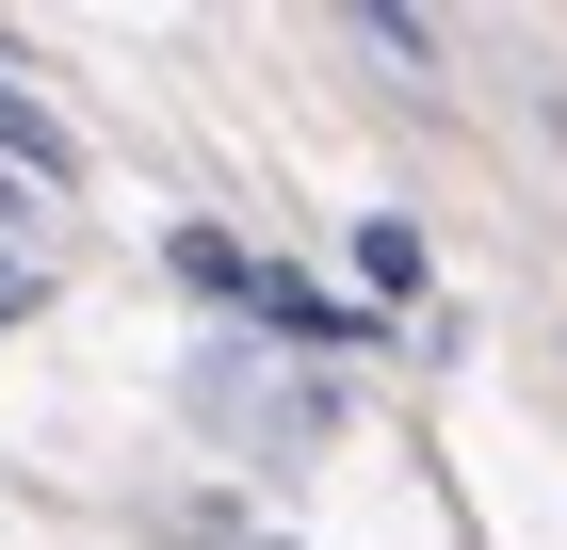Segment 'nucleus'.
I'll use <instances>...</instances> for the list:
<instances>
[{
  "label": "nucleus",
  "instance_id": "obj_1",
  "mask_svg": "<svg viewBox=\"0 0 567 550\" xmlns=\"http://www.w3.org/2000/svg\"><path fill=\"white\" fill-rule=\"evenodd\" d=\"M195 422L244 437V454H308L324 437V388H276V373H244V340H212L195 356Z\"/></svg>",
  "mask_w": 567,
  "mask_h": 550
},
{
  "label": "nucleus",
  "instance_id": "obj_2",
  "mask_svg": "<svg viewBox=\"0 0 567 550\" xmlns=\"http://www.w3.org/2000/svg\"><path fill=\"white\" fill-rule=\"evenodd\" d=\"M0 178H33V195H65V178H82V129L49 114L17 65H0Z\"/></svg>",
  "mask_w": 567,
  "mask_h": 550
},
{
  "label": "nucleus",
  "instance_id": "obj_3",
  "mask_svg": "<svg viewBox=\"0 0 567 550\" xmlns=\"http://www.w3.org/2000/svg\"><path fill=\"white\" fill-rule=\"evenodd\" d=\"M163 276H178V292H212V308H260V243H227V227H178Z\"/></svg>",
  "mask_w": 567,
  "mask_h": 550
},
{
  "label": "nucleus",
  "instance_id": "obj_4",
  "mask_svg": "<svg viewBox=\"0 0 567 550\" xmlns=\"http://www.w3.org/2000/svg\"><path fill=\"white\" fill-rule=\"evenodd\" d=\"M357 276L405 308V292H422V227H405V211H373V227H357Z\"/></svg>",
  "mask_w": 567,
  "mask_h": 550
},
{
  "label": "nucleus",
  "instance_id": "obj_5",
  "mask_svg": "<svg viewBox=\"0 0 567 550\" xmlns=\"http://www.w3.org/2000/svg\"><path fill=\"white\" fill-rule=\"evenodd\" d=\"M0 227H33V178H0Z\"/></svg>",
  "mask_w": 567,
  "mask_h": 550
}]
</instances>
